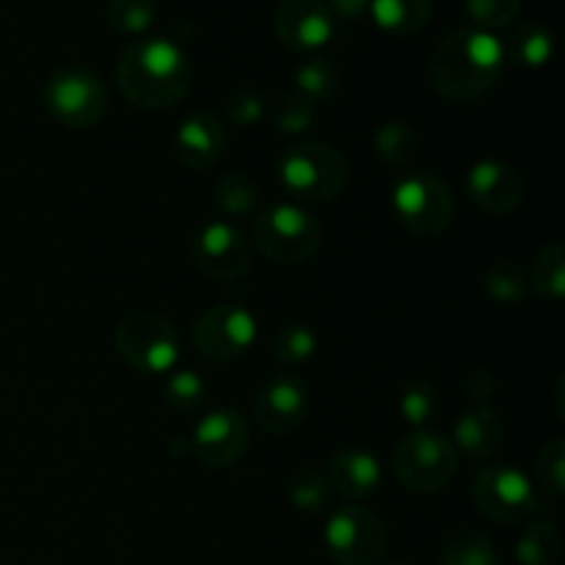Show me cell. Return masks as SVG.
Wrapping results in <instances>:
<instances>
[{"mask_svg": "<svg viewBox=\"0 0 565 565\" xmlns=\"http://www.w3.org/2000/svg\"><path fill=\"white\" fill-rule=\"evenodd\" d=\"M116 83L127 103L136 108H171L191 88V61L185 50L171 39H136L121 50Z\"/></svg>", "mask_w": 565, "mask_h": 565, "instance_id": "cell-1", "label": "cell"}, {"mask_svg": "<svg viewBox=\"0 0 565 565\" xmlns=\"http://www.w3.org/2000/svg\"><path fill=\"white\" fill-rule=\"evenodd\" d=\"M502 42L480 28H456L447 33L430 58V83L452 103H472L491 92L502 75Z\"/></svg>", "mask_w": 565, "mask_h": 565, "instance_id": "cell-2", "label": "cell"}, {"mask_svg": "<svg viewBox=\"0 0 565 565\" xmlns=\"http://www.w3.org/2000/svg\"><path fill=\"white\" fill-rule=\"evenodd\" d=\"M279 180L290 196L301 202H331L351 177L345 154L323 141H303L279 158Z\"/></svg>", "mask_w": 565, "mask_h": 565, "instance_id": "cell-3", "label": "cell"}, {"mask_svg": "<svg viewBox=\"0 0 565 565\" xmlns=\"http://www.w3.org/2000/svg\"><path fill=\"white\" fill-rule=\"evenodd\" d=\"M392 472L403 489L414 494H436L456 478L458 450L436 430H414L397 441L392 452Z\"/></svg>", "mask_w": 565, "mask_h": 565, "instance_id": "cell-4", "label": "cell"}, {"mask_svg": "<svg viewBox=\"0 0 565 565\" xmlns=\"http://www.w3.org/2000/svg\"><path fill=\"white\" fill-rule=\"evenodd\" d=\"M254 243L270 263L301 265L318 252L320 224L298 204H270L254 221Z\"/></svg>", "mask_w": 565, "mask_h": 565, "instance_id": "cell-5", "label": "cell"}, {"mask_svg": "<svg viewBox=\"0 0 565 565\" xmlns=\"http://www.w3.org/2000/svg\"><path fill=\"white\" fill-rule=\"evenodd\" d=\"M116 351L138 373L166 375L180 359V334L163 315L138 309L116 329Z\"/></svg>", "mask_w": 565, "mask_h": 565, "instance_id": "cell-6", "label": "cell"}, {"mask_svg": "<svg viewBox=\"0 0 565 565\" xmlns=\"http://www.w3.org/2000/svg\"><path fill=\"white\" fill-rule=\"evenodd\" d=\"M44 108L66 130H88L108 114V88L83 66H64L44 86Z\"/></svg>", "mask_w": 565, "mask_h": 565, "instance_id": "cell-7", "label": "cell"}, {"mask_svg": "<svg viewBox=\"0 0 565 565\" xmlns=\"http://www.w3.org/2000/svg\"><path fill=\"white\" fill-rule=\"evenodd\" d=\"M326 550L337 565H381L390 546L384 519L364 505H342L323 530Z\"/></svg>", "mask_w": 565, "mask_h": 565, "instance_id": "cell-8", "label": "cell"}, {"mask_svg": "<svg viewBox=\"0 0 565 565\" xmlns=\"http://www.w3.org/2000/svg\"><path fill=\"white\" fill-rule=\"evenodd\" d=\"M392 207L401 224L417 237H436L450 226L456 204L445 180L430 171H412L397 180Z\"/></svg>", "mask_w": 565, "mask_h": 565, "instance_id": "cell-9", "label": "cell"}, {"mask_svg": "<svg viewBox=\"0 0 565 565\" xmlns=\"http://www.w3.org/2000/svg\"><path fill=\"white\" fill-rule=\"evenodd\" d=\"M472 502L486 519L516 524L541 513V497L522 469L511 463H489L472 480Z\"/></svg>", "mask_w": 565, "mask_h": 565, "instance_id": "cell-10", "label": "cell"}, {"mask_svg": "<svg viewBox=\"0 0 565 565\" xmlns=\"http://www.w3.org/2000/svg\"><path fill=\"white\" fill-rule=\"evenodd\" d=\"M257 340V318L237 303L210 307L193 326V345L204 359L235 362Z\"/></svg>", "mask_w": 565, "mask_h": 565, "instance_id": "cell-11", "label": "cell"}, {"mask_svg": "<svg viewBox=\"0 0 565 565\" xmlns=\"http://www.w3.org/2000/svg\"><path fill=\"white\" fill-rule=\"evenodd\" d=\"M252 445V430L243 414L232 412V408H218L210 412L196 423L191 434V452L213 469L235 467L243 461Z\"/></svg>", "mask_w": 565, "mask_h": 565, "instance_id": "cell-12", "label": "cell"}, {"mask_svg": "<svg viewBox=\"0 0 565 565\" xmlns=\"http://www.w3.org/2000/svg\"><path fill=\"white\" fill-rule=\"evenodd\" d=\"M193 263L207 279L237 281L252 265V248L246 235L226 221L207 224L193 241Z\"/></svg>", "mask_w": 565, "mask_h": 565, "instance_id": "cell-13", "label": "cell"}, {"mask_svg": "<svg viewBox=\"0 0 565 565\" xmlns=\"http://www.w3.org/2000/svg\"><path fill=\"white\" fill-rule=\"evenodd\" d=\"M274 28L279 42L292 53H315L334 36V14L323 0H281Z\"/></svg>", "mask_w": 565, "mask_h": 565, "instance_id": "cell-14", "label": "cell"}, {"mask_svg": "<svg viewBox=\"0 0 565 565\" xmlns=\"http://www.w3.org/2000/svg\"><path fill=\"white\" fill-rule=\"evenodd\" d=\"M309 414V390L303 379L281 373L263 386L254 401L257 425L270 436H287L303 425Z\"/></svg>", "mask_w": 565, "mask_h": 565, "instance_id": "cell-15", "label": "cell"}, {"mask_svg": "<svg viewBox=\"0 0 565 565\" xmlns=\"http://www.w3.org/2000/svg\"><path fill=\"white\" fill-rule=\"evenodd\" d=\"M467 193L483 213L511 215L524 202V177L505 160H478L467 174Z\"/></svg>", "mask_w": 565, "mask_h": 565, "instance_id": "cell-16", "label": "cell"}, {"mask_svg": "<svg viewBox=\"0 0 565 565\" xmlns=\"http://www.w3.org/2000/svg\"><path fill=\"white\" fill-rule=\"evenodd\" d=\"M226 149V130L210 110H196L180 125L174 136V154L188 169H210Z\"/></svg>", "mask_w": 565, "mask_h": 565, "instance_id": "cell-17", "label": "cell"}, {"mask_svg": "<svg viewBox=\"0 0 565 565\" xmlns=\"http://www.w3.org/2000/svg\"><path fill=\"white\" fill-rule=\"evenodd\" d=\"M452 447L461 450L469 461L486 463L505 445V423L500 412L486 406H472L452 428Z\"/></svg>", "mask_w": 565, "mask_h": 565, "instance_id": "cell-18", "label": "cell"}, {"mask_svg": "<svg viewBox=\"0 0 565 565\" xmlns=\"http://www.w3.org/2000/svg\"><path fill=\"white\" fill-rule=\"evenodd\" d=\"M381 478H384V469H381L379 458L359 447L334 452V458L329 461V475H326L331 489L348 502H359L373 494L381 486Z\"/></svg>", "mask_w": 565, "mask_h": 565, "instance_id": "cell-19", "label": "cell"}, {"mask_svg": "<svg viewBox=\"0 0 565 565\" xmlns=\"http://www.w3.org/2000/svg\"><path fill=\"white\" fill-rule=\"evenodd\" d=\"M430 0H373L370 3V14H373L375 25L395 36H412L419 33L430 20Z\"/></svg>", "mask_w": 565, "mask_h": 565, "instance_id": "cell-20", "label": "cell"}, {"mask_svg": "<svg viewBox=\"0 0 565 565\" xmlns=\"http://www.w3.org/2000/svg\"><path fill=\"white\" fill-rule=\"evenodd\" d=\"M530 290L546 301H561L565 296V246L561 241H552L535 252L530 265Z\"/></svg>", "mask_w": 565, "mask_h": 565, "instance_id": "cell-21", "label": "cell"}, {"mask_svg": "<svg viewBox=\"0 0 565 565\" xmlns=\"http://www.w3.org/2000/svg\"><path fill=\"white\" fill-rule=\"evenodd\" d=\"M419 152V132L408 121H390L375 132V158L390 169H403Z\"/></svg>", "mask_w": 565, "mask_h": 565, "instance_id": "cell-22", "label": "cell"}, {"mask_svg": "<svg viewBox=\"0 0 565 565\" xmlns=\"http://www.w3.org/2000/svg\"><path fill=\"white\" fill-rule=\"evenodd\" d=\"M561 557V533L552 522L539 519L524 527L516 541V561L522 565H555Z\"/></svg>", "mask_w": 565, "mask_h": 565, "instance_id": "cell-23", "label": "cell"}, {"mask_svg": "<svg viewBox=\"0 0 565 565\" xmlns=\"http://www.w3.org/2000/svg\"><path fill=\"white\" fill-rule=\"evenodd\" d=\"M441 565H500V555L489 535L456 530L441 550Z\"/></svg>", "mask_w": 565, "mask_h": 565, "instance_id": "cell-24", "label": "cell"}, {"mask_svg": "<svg viewBox=\"0 0 565 565\" xmlns=\"http://www.w3.org/2000/svg\"><path fill=\"white\" fill-rule=\"evenodd\" d=\"M483 287L494 301L511 303V307L522 303L530 292L527 274L513 259H494V263H489L483 274Z\"/></svg>", "mask_w": 565, "mask_h": 565, "instance_id": "cell-25", "label": "cell"}, {"mask_svg": "<svg viewBox=\"0 0 565 565\" xmlns=\"http://www.w3.org/2000/svg\"><path fill=\"white\" fill-rule=\"evenodd\" d=\"M215 202L226 215H252L259 202V185L243 171H226L215 180Z\"/></svg>", "mask_w": 565, "mask_h": 565, "instance_id": "cell-26", "label": "cell"}, {"mask_svg": "<svg viewBox=\"0 0 565 565\" xmlns=\"http://www.w3.org/2000/svg\"><path fill=\"white\" fill-rule=\"evenodd\" d=\"M287 494H290V502L298 511L309 513V516H320L329 508L331 486L323 478V472L303 467L292 472L290 483H287Z\"/></svg>", "mask_w": 565, "mask_h": 565, "instance_id": "cell-27", "label": "cell"}, {"mask_svg": "<svg viewBox=\"0 0 565 565\" xmlns=\"http://www.w3.org/2000/svg\"><path fill=\"white\" fill-rule=\"evenodd\" d=\"M296 92L307 99H329L340 92V70L329 58H309L296 70Z\"/></svg>", "mask_w": 565, "mask_h": 565, "instance_id": "cell-28", "label": "cell"}, {"mask_svg": "<svg viewBox=\"0 0 565 565\" xmlns=\"http://www.w3.org/2000/svg\"><path fill=\"white\" fill-rule=\"evenodd\" d=\"M163 397L174 412L191 414L207 401V381L196 370H177L166 379Z\"/></svg>", "mask_w": 565, "mask_h": 565, "instance_id": "cell-29", "label": "cell"}, {"mask_svg": "<svg viewBox=\"0 0 565 565\" xmlns=\"http://www.w3.org/2000/svg\"><path fill=\"white\" fill-rule=\"evenodd\" d=\"M158 17V0H110L108 22L114 31L127 36H141Z\"/></svg>", "mask_w": 565, "mask_h": 565, "instance_id": "cell-30", "label": "cell"}, {"mask_svg": "<svg viewBox=\"0 0 565 565\" xmlns=\"http://www.w3.org/2000/svg\"><path fill=\"white\" fill-rule=\"evenodd\" d=\"M436 414H439V390L430 381H412L401 395V417L412 428L425 430V425L436 419Z\"/></svg>", "mask_w": 565, "mask_h": 565, "instance_id": "cell-31", "label": "cell"}, {"mask_svg": "<svg viewBox=\"0 0 565 565\" xmlns=\"http://www.w3.org/2000/svg\"><path fill=\"white\" fill-rule=\"evenodd\" d=\"M318 351V337L309 326L303 323H290L276 334L274 340V356L279 359L285 367H298V364H307L309 359Z\"/></svg>", "mask_w": 565, "mask_h": 565, "instance_id": "cell-32", "label": "cell"}, {"mask_svg": "<svg viewBox=\"0 0 565 565\" xmlns=\"http://www.w3.org/2000/svg\"><path fill=\"white\" fill-rule=\"evenodd\" d=\"M552 53H555V39H552L550 28L539 25V22H524L513 36V55L519 64L535 70V66L550 64Z\"/></svg>", "mask_w": 565, "mask_h": 565, "instance_id": "cell-33", "label": "cell"}, {"mask_svg": "<svg viewBox=\"0 0 565 565\" xmlns=\"http://www.w3.org/2000/svg\"><path fill=\"white\" fill-rule=\"evenodd\" d=\"M315 121V103L303 94L292 92L281 97V103L274 110V125L281 136H301L312 127Z\"/></svg>", "mask_w": 565, "mask_h": 565, "instance_id": "cell-34", "label": "cell"}, {"mask_svg": "<svg viewBox=\"0 0 565 565\" xmlns=\"http://www.w3.org/2000/svg\"><path fill=\"white\" fill-rule=\"evenodd\" d=\"M463 3L467 14L475 20V28L489 33L511 25L522 9V0H463Z\"/></svg>", "mask_w": 565, "mask_h": 565, "instance_id": "cell-35", "label": "cell"}, {"mask_svg": "<svg viewBox=\"0 0 565 565\" xmlns=\"http://www.w3.org/2000/svg\"><path fill=\"white\" fill-rule=\"evenodd\" d=\"M539 480L544 486V491H550L552 497H561L565 491V441L561 436L546 441L539 452Z\"/></svg>", "mask_w": 565, "mask_h": 565, "instance_id": "cell-36", "label": "cell"}, {"mask_svg": "<svg viewBox=\"0 0 565 565\" xmlns=\"http://www.w3.org/2000/svg\"><path fill=\"white\" fill-rule=\"evenodd\" d=\"M226 119L237 127H248L263 119L265 103L254 88H235L224 103Z\"/></svg>", "mask_w": 565, "mask_h": 565, "instance_id": "cell-37", "label": "cell"}, {"mask_svg": "<svg viewBox=\"0 0 565 565\" xmlns=\"http://www.w3.org/2000/svg\"><path fill=\"white\" fill-rule=\"evenodd\" d=\"M463 392H467L469 401H475V403L491 401V397H494V392H497L494 373H491V370H486V367L469 370V373L463 375Z\"/></svg>", "mask_w": 565, "mask_h": 565, "instance_id": "cell-38", "label": "cell"}, {"mask_svg": "<svg viewBox=\"0 0 565 565\" xmlns=\"http://www.w3.org/2000/svg\"><path fill=\"white\" fill-rule=\"evenodd\" d=\"M370 3L373 0H326L331 14H340L342 20H359L364 11H370Z\"/></svg>", "mask_w": 565, "mask_h": 565, "instance_id": "cell-39", "label": "cell"}, {"mask_svg": "<svg viewBox=\"0 0 565 565\" xmlns=\"http://www.w3.org/2000/svg\"><path fill=\"white\" fill-rule=\"evenodd\" d=\"M169 450L174 452L177 458H182L185 452H191V439H185V436H174V439H171V445H169Z\"/></svg>", "mask_w": 565, "mask_h": 565, "instance_id": "cell-40", "label": "cell"}, {"mask_svg": "<svg viewBox=\"0 0 565 565\" xmlns=\"http://www.w3.org/2000/svg\"><path fill=\"white\" fill-rule=\"evenodd\" d=\"M395 565H412V563H395Z\"/></svg>", "mask_w": 565, "mask_h": 565, "instance_id": "cell-41", "label": "cell"}]
</instances>
